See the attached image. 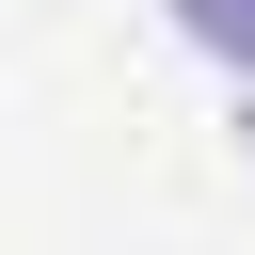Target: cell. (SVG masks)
I'll use <instances>...</instances> for the list:
<instances>
[{"mask_svg": "<svg viewBox=\"0 0 255 255\" xmlns=\"http://www.w3.org/2000/svg\"><path fill=\"white\" fill-rule=\"evenodd\" d=\"M175 32H191L207 64H255V0H175Z\"/></svg>", "mask_w": 255, "mask_h": 255, "instance_id": "6da1fadb", "label": "cell"}]
</instances>
